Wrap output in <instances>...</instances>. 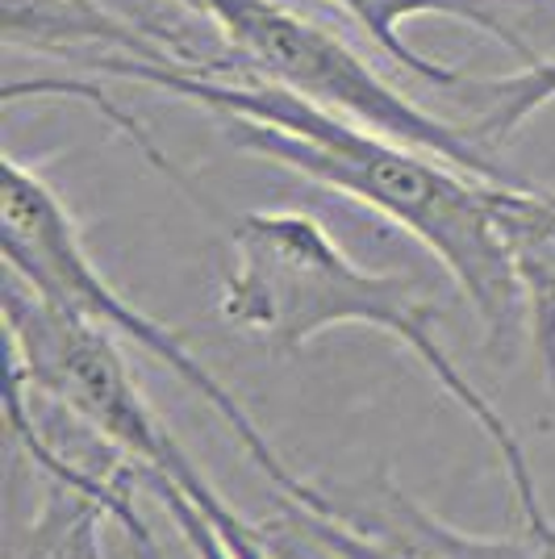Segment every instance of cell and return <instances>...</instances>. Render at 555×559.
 <instances>
[{"mask_svg": "<svg viewBox=\"0 0 555 559\" xmlns=\"http://www.w3.org/2000/svg\"><path fill=\"white\" fill-rule=\"evenodd\" d=\"M0 305L9 330V376L25 393L47 396L109 455L139 467L142 476L185 480L197 467L180 439L146 405L114 330L43 297L13 272H4Z\"/></svg>", "mask_w": 555, "mask_h": 559, "instance_id": "5", "label": "cell"}, {"mask_svg": "<svg viewBox=\"0 0 555 559\" xmlns=\"http://www.w3.org/2000/svg\"><path fill=\"white\" fill-rule=\"evenodd\" d=\"M326 4L347 9L351 17L364 25V34H368L371 43L385 50L389 59H397L401 68H410L414 75L439 84V88H456L463 75L435 63V59H426V55H417V50L405 43L401 25L410 22V17H426V13H435V17H456V22H468L472 29H481V34L497 38V43H506V47L513 50V55H522L527 63L539 59V55L527 47V38L506 22V13L493 9V0H326Z\"/></svg>", "mask_w": 555, "mask_h": 559, "instance_id": "8", "label": "cell"}, {"mask_svg": "<svg viewBox=\"0 0 555 559\" xmlns=\"http://www.w3.org/2000/svg\"><path fill=\"white\" fill-rule=\"evenodd\" d=\"M96 68L139 80L188 105H201L231 126V142L255 159L284 167L309 185L330 188L380 213L417 238L463 301L476 309L493 350L513 343L522 326V297L493 222V185L417 146L376 134L351 117L259 75H209L167 55H96Z\"/></svg>", "mask_w": 555, "mask_h": 559, "instance_id": "1", "label": "cell"}, {"mask_svg": "<svg viewBox=\"0 0 555 559\" xmlns=\"http://www.w3.org/2000/svg\"><path fill=\"white\" fill-rule=\"evenodd\" d=\"M180 4L213 22V29L234 50V63H243L247 75L272 80L322 109H334L426 155H439L481 180L497 185L518 180L493 159L485 142H476L468 126H451L426 114L410 96H401L343 38L302 17L288 0H180Z\"/></svg>", "mask_w": 555, "mask_h": 559, "instance_id": "4", "label": "cell"}, {"mask_svg": "<svg viewBox=\"0 0 555 559\" xmlns=\"http://www.w3.org/2000/svg\"><path fill=\"white\" fill-rule=\"evenodd\" d=\"M109 513L88 492L50 480V497L34 518L29 538L17 559H105L101 556V522Z\"/></svg>", "mask_w": 555, "mask_h": 559, "instance_id": "10", "label": "cell"}, {"mask_svg": "<svg viewBox=\"0 0 555 559\" xmlns=\"http://www.w3.org/2000/svg\"><path fill=\"white\" fill-rule=\"evenodd\" d=\"M142 480H155V476H142ZM163 485H172L180 497H188L197 510L205 513V522L213 526V535L222 538V547L231 551V559H280L276 551L268 547L263 526L251 522V518H243L238 510H231V501L209 485V476L201 467L188 472L185 480H163Z\"/></svg>", "mask_w": 555, "mask_h": 559, "instance_id": "11", "label": "cell"}, {"mask_svg": "<svg viewBox=\"0 0 555 559\" xmlns=\"http://www.w3.org/2000/svg\"><path fill=\"white\" fill-rule=\"evenodd\" d=\"M126 538H130V551H134V559H160V551H155V538H151V531H146V526H139V531H126Z\"/></svg>", "mask_w": 555, "mask_h": 559, "instance_id": "14", "label": "cell"}, {"mask_svg": "<svg viewBox=\"0 0 555 559\" xmlns=\"http://www.w3.org/2000/svg\"><path fill=\"white\" fill-rule=\"evenodd\" d=\"M456 88L481 105V117L468 126V130L476 134V142H485V146L506 142V139H513L543 105L555 100V55H539V59H531L522 71L497 75V80H472V75H463Z\"/></svg>", "mask_w": 555, "mask_h": 559, "instance_id": "9", "label": "cell"}, {"mask_svg": "<svg viewBox=\"0 0 555 559\" xmlns=\"http://www.w3.org/2000/svg\"><path fill=\"white\" fill-rule=\"evenodd\" d=\"M142 485H151V492L167 506L172 522H176V531L185 535L192 559H231V551L222 547V538L213 535V526L205 522V513L197 510L188 497H180V492L172 489V485H163V480H142Z\"/></svg>", "mask_w": 555, "mask_h": 559, "instance_id": "12", "label": "cell"}, {"mask_svg": "<svg viewBox=\"0 0 555 559\" xmlns=\"http://www.w3.org/2000/svg\"><path fill=\"white\" fill-rule=\"evenodd\" d=\"M493 222L518 280L522 326L555 401V188L493 185Z\"/></svg>", "mask_w": 555, "mask_h": 559, "instance_id": "7", "label": "cell"}, {"mask_svg": "<svg viewBox=\"0 0 555 559\" xmlns=\"http://www.w3.org/2000/svg\"><path fill=\"white\" fill-rule=\"evenodd\" d=\"M276 518L334 559H555V538L460 531L385 480L368 492H330L318 485L309 506L280 497Z\"/></svg>", "mask_w": 555, "mask_h": 559, "instance_id": "6", "label": "cell"}, {"mask_svg": "<svg viewBox=\"0 0 555 559\" xmlns=\"http://www.w3.org/2000/svg\"><path fill=\"white\" fill-rule=\"evenodd\" d=\"M217 313L226 326L272 350H302L339 326L389 334L493 443L522 513V531L555 538V518L543 506L527 447L518 443L501 409L460 372L439 338V309L405 276L355 263L309 213L255 210L243 213L231 230V267L222 276Z\"/></svg>", "mask_w": 555, "mask_h": 559, "instance_id": "2", "label": "cell"}, {"mask_svg": "<svg viewBox=\"0 0 555 559\" xmlns=\"http://www.w3.org/2000/svg\"><path fill=\"white\" fill-rule=\"evenodd\" d=\"M263 526V538H268V547L276 551L280 559H334L330 551H322L314 538H305L302 531H293L284 518H268V522H259Z\"/></svg>", "mask_w": 555, "mask_h": 559, "instance_id": "13", "label": "cell"}, {"mask_svg": "<svg viewBox=\"0 0 555 559\" xmlns=\"http://www.w3.org/2000/svg\"><path fill=\"white\" fill-rule=\"evenodd\" d=\"M0 251H4V272L22 276L29 288L84 313L96 326L114 330L121 343L146 350L176 380H185L188 389L226 421V430L251 455V464L263 472V480H272V489L284 501L309 506L318 497V485L288 467L276 443L243 409V401L197 359V350L172 326H163L160 318L142 313L139 305L117 293L109 276L88 255L63 197L43 180V171L25 167L13 155L4 159V176H0Z\"/></svg>", "mask_w": 555, "mask_h": 559, "instance_id": "3", "label": "cell"}]
</instances>
